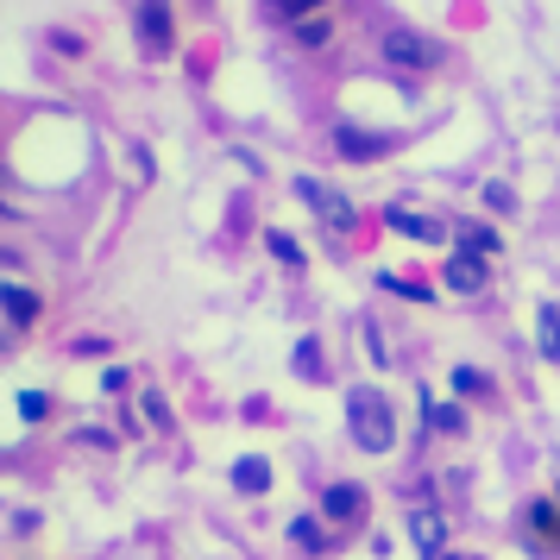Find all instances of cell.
Wrapping results in <instances>:
<instances>
[{
    "label": "cell",
    "mask_w": 560,
    "mask_h": 560,
    "mask_svg": "<svg viewBox=\"0 0 560 560\" xmlns=\"http://www.w3.org/2000/svg\"><path fill=\"white\" fill-rule=\"evenodd\" d=\"M529 523H535V529H548V535L560 541V516H555L548 504H529Z\"/></svg>",
    "instance_id": "18"
},
{
    "label": "cell",
    "mask_w": 560,
    "mask_h": 560,
    "mask_svg": "<svg viewBox=\"0 0 560 560\" xmlns=\"http://www.w3.org/2000/svg\"><path fill=\"white\" fill-rule=\"evenodd\" d=\"M535 340H541V359H555V365H560V308H541Z\"/></svg>",
    "instance_id": "11"
},
{
    "label": "cell",
    "mask_w": 560,
    "mask_h": 560,
    "mask_svg": "<svg viewBox=\"0 0 560 560\" xmlns=\"http://www.w3.org/2000/svg\"><path fill=\"white\" fill-rule=\"evenodd\" d=\"M485 278H491V271H485V258H479V253H466V246H459V253L447 258V290H459V296L485 290Z\"/></svg>",
    "instance_id": "6"
},
{
    "label": "cell",
    "mask_w": 560,
    "mask_h": 560,
    "mask_svg": "<svg viewBox=\"0 0 560 560\" xmlns=\"http://www.w3.org/2000/svg\"><path fill=\"white\" fill-rule=\"evenodd\" d=\"M447 560H472V555H447Z\"/></svg>",
    "instance_id": "22"
},
{
    "label": "cell",
    "mask_w": 560,
    "mask_h": 560,
    "mask_svg": "<svg viewBox=\"0 0 560 560\" xmlns=\"http://www.w3.org/2000/svg\"><path fill=\"white\" fill-rule=\"evenodd\" d=\"M290 541H296L303 555H322V523H315V516H303V523H290Z\"/></svg>",
    "instance_id": "12"
},
{
    "label": "cell",
    "mask_w": 560,
    "mask_h": 560,
    "mask_svg": "<svg viewBox=\"0 0 560 560\" xmlns=\"http://www.w3.org/2000/svg\"><path fill=\"white\" fill-rule=\"evenodd\" d=\"M7 347H13V322H0V353H7Z\"/></svg>",
    "instance_id": "21"
},
{
    "label": "cell",
    "mask_w": 560,
    "mask_h": 560,
    "mask_svg": "<svg viewBox=\"0 0 560 560\" xmlns=\"http://www.w3.org/2000/svg\"><path fill=\"white\" fill-rule=\"evenodd\" d=\"M0 208H7V202H0Z\"/></svg>",
    "instance_id": "23"
},
{
    "label": "cell",
    "mask_w": 560,
    "mask_h": 560,
    "mask_svg": "<svg viewBox=\"0 0 560 560\" xmlns=\"http://www.w3.org/2000/svg\"><path fill=\"white\" fill-rule=\"evenodd\" d=\"M384 57H390V63H409V70H434L447 51H441L434 38H416V32H390V38H384Z\"/></svg>",
    "instance_id": "4"
},
{
    "label": "cell",
    "mask_w": 560,
    "mask_h": 560,
    "mask_svg": "<svg viewBox=\"0 0 560 560\" xmlns=\"http://www.w3.org/2000/svg\"><path fill=\"white\" fill-rule=\"evenodd\" d=\"M322 0H271V13H290V20H308Z\"/></svg>",
    "instance_id": "17"
},
{
    "label": "cell",
    "mask_w": 560,
    "mask_h": 560,
    "mask_svg": "<svg viewBox=\"0 0 560 560\" xmlns=\"http://www.w3.org/2000/svg\"><path fill=\"white\" fill-rule=\"evenodd\" d=\"M0 315H7L13 328H32V322H38V296H32L26 283H7V290H0Z\"/></svg>",
    "instance_id": "7"
},
{
    "label": "cell",
    "mask_w": 560,
    "mask_h": 560,
    "mask_svg": "<svg viewBox=\"0 0 560 560\" xmlns=\"http://www.w3.org/2000/svg\"><path fill=\"white\" fill-rule=\"evenodd\" d=\"M265 246H271V253H278L283 265H303V246H296L290 233H265Z\"/></svg>",
    "instance_id": "14"
},
{
    "label": "cell",
    "mask_w": 560,
    "mask_h": 560,
    "mask_svg": "<svg viewBox=\"0 0 560 560\" xmlns=\"http://www.w3.org/2000/svg\"><path fill=\"white\" fill-rule=\"evenodd\" d=\"M347 429H353V441L365 454H390L397 447V409H390V397L372 390V384H353L347 390Z\"/></svg>",
    "instance_id": "1"
},
{
    "label": "cell",
    "mask_w": 560,
    "mask_h": 560,
    "mask_svg": "<svg viewBox=\"0 0 560 560\" xmlns=\"http://www.w3.org/2000/svg\"><path fill=\"white\" fill-rule=\"evenodd\" d=\"M139 45H145V57H171L177 32H171V7L164 0H145L139 7Z\"/></svg>",
    "instance_id": "3"
},
{
    "label": "cell",
    "mask_w": 560,
    "mask_h": 560,
    "mask_svg": "<svg viewBox=\"0 0 560 560\" xmlns=\"http://www.w3.org/2000/svg\"><path fill=\"white\" fill-rule=\"evenodd\" d=\"M296 196H303V202L315 208V214H322L334 233H353V202H347L340 189H328L322 177H296Z\"/></svg>",
    "instance_id": "2"
},
{
    "label": "cell",
    "mask_w": 560,
    "mask_h": 560,
    "mask_svg": "<svg viewBox=\"0 0 560 560\" xmlns=\"http://www.w3.org/2000/svg\"><path fill=\"white\" fill-rule=\"evenodd\" d=\"M296 365H303L308 378H322V359H315V340H303V353H296Z\"/></svg>",
    "instance_id": "20"
},
{
    "label": "cell",
    "mask_w": 560,
    "mask_h": 560,
    "mask_svg": "<svg viewBox=\"0 0 560 560\" xmlns=\"http://www.w3.org/2000/svg\"><path fill=\"white\" fill-rule=\"evenodd\" d=\"M45 409H51V397H45V390H20V416H26V422H38Z\"/></svg>",
    "instance_id": "15"
},
{
    "label": "cell",
    "mask_w": 560,
    "mask_h": 560,
    "mask_svg": "<svg viewBox=\"0 0 560 560\" xmlns=\"http://www.w3.org/2000/svg\"><path fill=\"white\" fill-rule=\"evenodd\" d=\"M233 485H240V491H271V466H265V459H240V466H233Z\"/></svg>",
    "instance_id": "10"
},
{
    "label": "cell",
    "mask_w": 560,
    "mask_h": 560,
    "mask_svg": "<svg viewBox=\"0 0 560 560\" xmlns=\"http://www.w3.org/2000/svg\"><path fill=\"white\" fill-rule=\"evenodd\" d=\"M429 416H434V429H447V434H459V429H466V416H459V409H441V404H434Z\"/></svg>",
    "instance_id": "19"
},
{
    "label": "cell",
    "mask_w": 560,
    "mask_h": 560,
    "mask_svg": "<svg viewBox=\"0 0 560 560\" xmlns=\"http://www.w3.org/2000/svg\"><path fill=\"white\" fill-rule=\"evenodd\" d=\"M409 541H416V548H422V555H447V516H441V510L434 504H416L409 510Z\"/></svg>",
    "instance_id": "5"
},
{
    "label": "cell",
    "mask_w": 560,
    "mask_h": 560,
    "mask_svg": "<svg viewBox=\"0 0 560 560\" xmlns=\"http://www.w3.org/2000/svg\"><path fill=\"white\" fill-rule=\"evenodd\" d=\"M459 246H466V253H479V258H491V253H498V233H491V228H459Z\"/></svg>",
    "instance_id": "13"
},
{
    "label": "cell",
    "mask_w": 560,
    "mask_h": 560,
    "mask_svg": "<svg viewBox=\"0 0 560 560\" xmlns=\"http://www.w3.org/2000/svg\"><path fill=\"white\" fill-rule=\"evenodd\" d=\"M322 516H328V523H353L359 516V485H334L328 498H322Z\"/></svg>",
    "instance_id": "9"
},
{
    "label": "cell",
    "mask_w": 560,
    "mask_h": 560,
    "mask_svg": "<svg viewBox=\"0 0 560 560\" xmlns=\"http://www.w3.org/2000/svg\"><path fill=\"white\" fill-rule=\"evenodd\" d=\"M322 38H328V26H322V20H296V45H308V51H315Z\"/></svg>",
    "instance_id": "16"
},
{
    "label": "cell",
    "mask_w": 560,
    "mask_h": 560,
    "mask_svg": "<svg viewBox=\"0 0 560 560\" xmlns=\"http://www.w3.org/2000/svg\"><path fill=\"white\" fill-rule=\"evenodd\" d=\"M390 228L409 233V240H422V246L447 240V228H441V221H429V214H409V208H390Z\"/></svg>",
    "instance_id": "8"
}]
</instances>
